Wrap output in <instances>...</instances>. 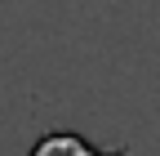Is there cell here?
<instances>
[{
	"mask_svg": "<svg viewBox=\"0 0 160 156\" xmlns=\"http://www.w3.org/2000/svg\"><path fill=\"white\" fill-rule=\"evenodd\" d=\"M49 152H93V147L80 143V138H71V134H62V138H45V143H36V156H49Z\"/></svg>",
	"mask_w": 160,
	"mask_h": 156,
	"instance_id": "obj_1",
	"label": "cell"
}]
</instances>
